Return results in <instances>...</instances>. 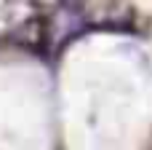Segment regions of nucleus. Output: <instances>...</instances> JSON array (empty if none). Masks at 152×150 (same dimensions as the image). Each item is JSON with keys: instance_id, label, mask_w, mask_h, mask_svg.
<instances>
[]
</instances>
